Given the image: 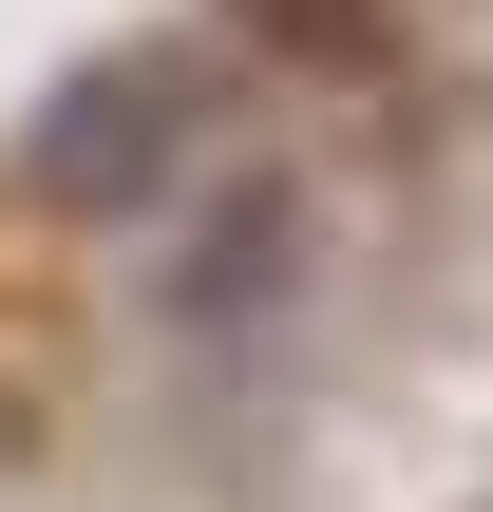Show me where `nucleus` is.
<instances>
[{"label": "nucleus", "mask_w": 493, "mask_h": 512, "mask_svg": "<svg viewBox=\"0 0 493 512\" xmlns=\"http://www.w3.org/2000/svg\"><path fill=\"white\" fill-rule=\"evenodd\" d=\"M209 57L190 38H95L76 76H38V114H19V190L57 209V228H133V209H171L190 171H209Z\"/></svg>", "instance_id": "obj_1"}, {"label": "nucleus", "mask_w": 493, "mask_h": 512, "mask_svg": "<svg viewBox=\"0 0 493 512\" xmlns=\"http://www.w3.org/2000/svg\"><path fill=\"white\" fill-rule=\"evenodd\" d=\"M285 266H304V190L266 171V190H228V209H209V247L171 266V323H228V304H266Z\"/></svg>", "instance_id": "obj_2"}, {"label": "nucleus", "mask_w": 493, "mask_h": 512, "mask_svg": "<svg viewBox=\"0 0 493 512\" xmlns=\"http://www.w3.org/2000/svg\"><path fill=\"white\" fill-rule=\"evenodd\" d=\"M228 19H247L266 57H323V76H361V57L399 38V0H228Z\"/></svg>", "instance_id": "obj_3"}]
</instances>
